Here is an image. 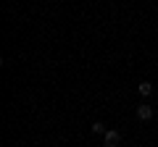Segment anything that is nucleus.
Wrapping results in <instances>:
<instances>
[{"instance_id":"nucleus-4","label":"nucleus","mask_w":158,"mask_h":147,"mask_svg":"<svg viewBox=\"0 0 158 147\" xmlns=\"http://www.w3.org/2000/svg\"><path fill=\"white\" fill-rule=\"evenodd\" d=\"M90 129H92V134H106V131H108V129H106L103 124H92Z\"/></svg>"},{"instance_id":"nucleus-2","label":"nucleus","mask_w":158,"mask_h":147,"mask_svg":"<svg viewBox=\"0 0 158 147\" xmlns=\"http://www.w3.org/2000/svg\"><path fill=\"white\" fill-rule=\"evenodd\" d=\"M137 118H140V121L153 118V108H150V105H145V102H142V105H137Z\"/></svg>"},{"instance_id":"nucleus-1","label":"nucleus","mask_w":158,"mask_h":147,"mask_svg":"<svg viewBox=\"0 0 158 147\" xmlns=\"http://www.w3.org/2000/svg\"><path fill=\"white\" fill-rule=\"evenodd\" d=\"M118 142H121V131H106L103 134V147H118Z\"/></svg>"},{"instance_id":"nucleus-3","label":"nucleus","mask_w":158,"mask_h":147,"mask_svg":"<svg viewBox=\"0 0 158 147\" xmlns=\"http://www.w3.org/2000/svg\"><path fill=\"white\" fill-rule=\"evenodd\" d=\"M137 92H140L142 97H148L153 92V84H150V81H142V84H137Z\"/></svg>"}]
</instances>
